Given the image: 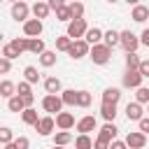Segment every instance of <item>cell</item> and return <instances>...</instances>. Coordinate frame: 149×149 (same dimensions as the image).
I'll list each match as a JSON object with an SVG mask.
<instances>
[{
  "label": "cell",
  "instance_id": "obj_1",
  "mask_svg": "<svg viewBox=\"0 0 149 149\" xmlns=\"http://www.w3.org/2000/svg\"><path fill=\"white\" fill-rule=\"evenodd\" d=\"M86 33H88L86 19H72V21L68 23V33H65V35H68L72 42H77V40H84Z\"/></svg>",
  "mask_w": 149,
  "mask_h": 149
},
{
  "label": "cell",
  "instance_id": "obj_2",
  "mask_svg": "<svg viewBox=\"0 0 149 149\" xmlns=\"http://www.w3.org/2000/svg\"><path fill=\"white\" fill-rule=\"evenodd\" d=\"M91 61L95 63V65H105V63H109V56H112V49L107 47V44H95V47H91Z\"/></svg>",
  "mask_w": 149,
  "mask_h": 149
},
{
  "label": "cell",
  "instance_id": "obj_3",
  "mask_svg": "<svg viewBox=\"0 0 149 149\" xmlns=\"http://www.w3.org/2000/svg\"><path fill=\"white\" fill-rule=\"evenodd\" d=\"M121 47H123L126 54H135L137 47H140V37L135 33H130V30H123L121 33Z\"/></svg>",
  "mask_w": 149,
  "mask_h": 149
},
{
  "label": "cell",
  "instance_id": "obj_4",
  "mask_svg": "<svg viewBox=\"0 0 149 149\" xmlns=\"http://www.w3.org/2000/svg\"><path fill=\"white\" fill-rule=\"evenodd\" d=\"M42 107H44V112H49V114H61V109H63V98L61 95H44L42 98Z\"/></svg>",
  "mask_w": 149,
  "mask_h": 149
},
{
  "label": "cell",
  "instance_id": "obj_5",
  "mask_svg": "<svg viewBox=\"0 0 149 149\" xmlns=\"http://www.w3.org/2000/svg\"><path fill=\"white\" fill-rule=\"evenodd\" d=\"M123 142L128 144V149H144V144H147V135L140 133V130H130V133L126 135Z\"/></svg>",
  "mask_w": 149,
  "mask_h": 149
},
{
  "label": "cell",
  "instance_id": "obj_6",
  "mask_svg": "<svg viewBox=\"0 0 149 149\" xmlns=\"http://www.w3.org/2000/svg\"><path fill=\"white\" fill-rule=\"evenodd\" d=\"M23 35H26L28 40H37V37L42 35V21H37V19H28V21L23 23Z\"/></svg>",
  "mask_w": 149,
  "mask_h": 149
},
{
  "label": "cell",
  "instance_id": "obj_7",
  "mask_svg": "<svg viewBox=\"0 0 149 149\" xmlns=\"http://www.w3.org/2000/svg\"><path fill=\"white\" fill-rule=\"evenodd\" d=\"M68 54H70V58H84V56L91 54V44L86 40H77V42H72V47H70Z\"/></svg>",
  "mask_w": 149,
  "mask_h": 149
},
{
  "label": "cell",
  "instance_id": "obj_8",
  "mask_svg": "<svg viewBox=\"0 0 149 149\" xmlns=\"http://www.w3.org/2000/svg\"><path fill=\"white\" fill-rule=\"evenodd\" d=\"M142 74H140V70H126V74H123V86L126 88H140L142 86Z\"/></svg>",
  "mask_w": 149,
  "mask_h": 149
},
{
  "label": "cell",
  "instance_id": "obj_9",
  "mask_svg": "<svg viewBox=\"0 0 149 149\" xmlns=\"http://www.w3.org/2000/svg\"><path fill=\"white\" fill-rule=\"evenodd\" d=\"M54 128H56V119H54V116H42V119L37 121V126H35V130H37L42 137L51 135V133H54Z\"/></svg>",
  "mask_w": 149,
  "mask_h": 149
},
{
  "label": "cell",
  "instance_id": "obj_10",
  "mask_svg": "<svg viewBox=\"0 0 149 149\" xmlns=\"http://www.w3.org/2000/svg\"><path fill=\"white\" fill-rule=\"evenodd\" d=\"M28 12H30V7H28L26 2H21V0L12 5V19H14V21L26 23V21H28Z\"/></svg>",
  "mask_w": 149,
  "mask_h": 149
},
{
  "label": "cell",
  "instance_id": "obj_11",
  "mask_svg": "<svg viewBox=\"0 0 149 149\" xmlns=\"http://www.w3.org/2000/svg\"><path fill=\"white\" fill-rule=\"evenodd\" d=\"M95 126H98V121H95V116H91V114H86V116H81V119L77 121L79 135H88L91 130H95Z\"/></svg>",
  "mask_w": 149,
  "mask_h": 149
},
{
  "label": "cell",
  "instance_id": "obj_12",
  "mask_svg": "<svg viewBox=\"0 0 149 149\" xmlns=\"http://www.w3.org/2000/svg\"><path fill=\"white\" fill-rule=\"evenodd\" d=\"M126 116H128V121H142L144 119V112H142V105L140 102H128L126 105Z\"/></svg>",
  "mask_w": 149,
  "mask_h": 149
},
{
  "label": "cell",
  "instance_id": "obj_13",
  "mask_svg": "<svg viewBox=\"0 0 149 149\" xmlns=\"http://www.w3.org/2000/svg\"><path fill=\"white\" fill-rule=\"evenodd\" d=\"M116 133H119V128L114 126V123H105L102 128H100V133H98V140H105V142H114L116 140Z\"/></svg>",
  "mask_w": 149,
  "mask_h": 149
},
{
  "label": "cell",
  "instance_id": "obj_14",
  "mask_svg": "<svg viewBox=\"0 0 149 149\" xmlns=\"http://www.w3.org/2000/svg\"><path fill=\"white\" fill-rule=\"evenodd\" d=\"M44 88H47V95H58L63 93V84L58 77H47L44 79Z\"/></svg>",
  "mask_w": 149,
  "mask_h": 149
},
{
  "label": "cell",
  "instance_id": "obj_15",
  "mask_svg": "<svg viewBox=\"0 0 149 149\" xmlns=\"http://www.w3.org/2000/svg\"><path fill=\"white\" fill-rule=\"evenodd\" d=\"M56 126H58L61 130H70V128L77 126V123H74V116H72L70 112H61V114H56Z\"/></svg>",
  "mask_w": 149,
  "mask_h": 149
},
{
  "label": "cell",
  "instance_id": "obj_16",
  "mask_svg": "<svg viewBox=\"0 0 149 149\" xmlns=\"http://www.w3.org/2000/svg\"><path fill=\"white\" fill-rule=\"evenodd\" d=\"M119 100H121V88H116V86H109V88H105V91H102V102L116 105Z\"/></svg>",
  "mask_w": 149,
  "mask_h": 149
},
{
  "label": "cell",
  "instance_id": "obj_17",
  "mask_svg": "<svg viewBox=\"0 0 149 149\" xmlns=\"http://www.w3.org/2000/svg\"><path fill=\"white\" fill-rule=\"evenodd\" d=\"M130 19H133L135 23H144V21L149 19V7H144V5H135L133 12H130Z\"/></svg>",
  "mask_w": 149,
  "mask_h": 149
},
{
  "label": "cell",
  "instance_id": "obj_18",
  "mask_svg": "<svg viewBox=\"0 0 149 149\" xmlns=\"http://www.w3.org/2000/svg\"><path fill=\"white\" fill-rule=\"evenodd\" d=\"M100 116H102L107 123H114V119H116V105L102 102V105H100Z\"/></svg>",
  "mask_w": 149,
  "mask_h": 149
},
{
  "label": "cell",
  "instance_id": "obj_19",
  "mask_svg": "<svg viewBox=\"0 0 149 149\" xmlns=\"http://www.w3.org/2000/svg\"><path fill=\"white\" fill-rule=\"evenodd\" d=\"M0 95L7 98V100H12V98L16 95V84L9 81V79H2V84H0Z\"/></svg>",
  "mask_w": 149,
  "mask_h": 149
},
{
  "label": "cell",
  "instance_id": "obj_20",
  "mask_svg": "<svg viewBox=\"0 0 149 149\" xmlns=\"http://www.w3.org/2000/svg\"><path fill=\"white\" fill-rule=\"evenodd\" d=\"M102 37H105V33H102L100 28H88V33H86V37H84V40H86L88 44H93V47H95V44H102Z\"/></svg>",
  "mask_w": 149,
  "mask_h": 149
},
{
  "label": "cell",
  "instance_id": "obj_21",
  "mask_svg": "<svg viewBox=\"0 0 149 149\" xmlns=\"http://www.w3.org/2000/svg\"><path fill=\"white\" fill-rule=\"evenodd\" d=\"M102 44H107L109 49H114L116 44H121V33L119 30H107L105 37H102Z\"/></svg>",
  "mask_w": 149,
  "mask_h": 149
},
{
  "label": "cell",
  "instance_id": "obj_22",
  "mask_svg": "<svg viewBox=\"0 0 149 149\" xmlns=\"http://www.w3.org/2000/svg\"><path fill=\"white\" fill-rule=\"evenodd\" d=\"M49 12H51V9H49V2H35V5H33V14H35V19H37V21L47 19V16H49Z\"/></svg>",
  "mask_w": 149,
  "mask_h": 149
},
{
  "label": "cell",
  "instance_id": "obj_23",
  "mask_svg": "<svg viewBox=\"0 0 149 149\" xmlns=\"http://www.w3.org/2000/svg\"><path fill=\"white\" fill-rule=\"evenodd\" d=\"M77 95H79V91H74V88H65V91L61 93V98H63V105H68V107H74V105H77Z\"/></svg>",
  "mask_w": 149,
  "mask_h": 149
},
{
  "label": "cell",
  "instance_id": "obj_24",
  "mask_svg": "<svg viewBox=\"0 0 149 149\" xmlns=\"http://www.w3.org/2000/svg\"><path fill=\"white\" fill-rule=\"evenodd\" d=\"M7 107H9V112H21V114H23V112H26V109H28V107H26V102H23V98H21V95H14V98H12V100H7Z\"/></svg>",
  "mask_w": 149,
  "mask_h": 149
},
{
  "label": "cell",
  "instance_id": "obj_25",
  "mask_svg": "<svg viewBox=\"0 0 149 149\" xmlns=\"http://www.w3.org/2000/svg\"><path fill=\"white\" fill-rule=\"evenodd\" d=\"M40 119H42V116H37V112H35L33 107H30V109H26V112L21 114V121H23V123H28V126H33V128L37 126V121H40Z\"/></svg>",
  "mask_w": 149,
  "mask_h": 149
},
{
  "label": "cell",
  "instance_id": "obj_26",
  "mask_svg": "<svg viewBox=\"0 0 149 149\" xmlns=\"http://www.w3.org/2000/svg\"><path fill=\"white\" fill-rule=\"evenodd\" d=\"M9 47L21 56L23 51H28V37H16V40H12V42H9Z\"/></svg>",
  "mask_w": 149,
  "mask_h": 149
},
{
  "label": "cell",
  "instance_id": "obj_27",
  "mask_svg": "<svg viewBox=\"0 0 149 149\" xmlns=\"http://www.w3.org/2000/svg\"><path fill=\"white\" fill-rule=\"evenodd\" d=\"M28 51L42 56V54L47 51V49H44V40H40V37H37V40H28Z\"/></svg>",
  "mask_w": 149,
  "mask_h": 149
},
{
  "label": "cell",
  "instance_id": "obj_28",
  "mask_svg": "<svg viewBox=\"0 0 149 149\" xmlns=\"http://www.w3.org/2000/svg\"><path fill=\"white\" fill-rule=\"evenodd\" d=\"M23 77H26V81H28V84H37V81H40V72H37V68H35V65H26Z\"/></svg>",
  "mask_w": 149,
  "mask_h": 149
},
{
  "label": "cell",
  "instance_id": "obj_29",
  "mask_svg": "<svg viewBox=\"0 0 149 149\" xmlns=\"http://www.w3.org/2000/svg\"><path fill=\"white\" fill-rule=\"evenodd\" d=\"M70 142H72V135H70L68 130H61V133L54 135V147H65V144H70Z\"/></svg>",
  "mask_w": 149,
  "mask_h": 149
},
{
  "label": "cell",
  "instance_id": "obj_30",
  "mask_svg": "<svg viewBox=\"0 0 149 149\" xmlns=\"http://www.w3.org/2000/svg\"><path fill=\"white\" fill-rule=\"evenodd\" d=\"M40 65L42 68H54L56 65V51H44L40 56Z\"/></svg>",
  "mask_w": 149,
  "mask_h": 149
},
{
  "label": "cell",
  "instance_id": "obj_31",
  "mask_svg": "<svg viewBox=\"0 0 149 149\" xmlns=\"http://www.w3.org/2000/svg\"><path fill=\"white\" fill-rule=\"evenodd\" d=\"M142 61L137 54H126V70H140Z\"/></svg>",
  "mask_w": 149,
  "mask_h": 149
},
{
  "label": "cell",
  "instance_id": "obj_32",
  "mask_svg": "<svg viewBox=\"0 0 149 149\" xmlns=\"http://www.w3.org/2000/svg\"><path fill=\"white\" fill-rule=\"evenodd\" d=\"M74 149H93V140L88 135H79L74 140Z\"/></svg>",
  "mask_w": 149,
  "mask_h": 149
},
{
  "label": "cell",
  "instance_id": "obj_33",
  "mask_svg": "<svg viewBox=\"0 0 149 149\" xmlns=\"http://www.w3.org/2000/svg\"><path fill=\"white\" fill-rule=\"evenodd\" d=\"M70 47H72V40H70L68 35L56 37V49H58V51H70Z\"/></svg>",
  "mask_w": 149,
  "mask_h": 149
},
{
  "label": "cell",
  "instance_id": "obj_34",
  "mask_svg": "<svg viewBox=\"0 0 149 149\" xmlns=\"http://www.w3.org/2000/svg\"><path fill=\"white\" fill-rule=\"evenodd\" d=\"M135 102H140V105H149V88L140 86V88L135 91Z\"/></svg>",
  "mask_w": 149,
  "mask_h": 149
},
{
  "label": "cell",
  "instance_id": "obj_35",
  "mask_svg": "<svg viewBox=\"0 0 149 149\" xmlns=\"http://www.w3.org/2000/svg\"><path fill=\"white\" fill-rule=\"evenodd\" d=\"M68 7H70L72 19H84V5H81V2H70Z\"/></svg>",
  "mask_w": 149,
  "mask_h": 149
},
{
  "label": "cell",
  "instance_id": "obj_36",
  "mask_svg": "<svg viewBox=\"0 0 149 149\" xmlns=\"http://www.w3.org/2000/svg\"><path fill=\"white\" fill-rule=\"evenodd\" d=\"M16 95H21V98H28V95H33V88H30V84H28V81H19V84H16Z\"/></svg>",
  "mask_w": 149,
  "mask_h": 149
},
{
  "label": "cell",
  "instance_id": "obj_37",
  "mask_svg": "<svg viewBox=\"0 0 149 149\" xmlns=\"http://www.w3.org/2000/svg\"><path fill=\"white\" fill-rule=\"evenodd\" d=\"M56 19H58V21H63V23H70V21H72L70 7H68V5H65V7H61V9L56 12Z\"/></svg>",
  "mask_w": 149,
  "mask_h": 149
},
{
  "label": "cell",
  "instance_id": "obj_38",
  "mask_svg": "<svg viewBox=\"0 0 149 149\" xmlns=\"http://www.w3.org/2000/svg\"><path fill=\"white\" fill-rule=\"evenodd\" d=\"M91 105V93L88 91H79L77 95V107H88Z\"/></svg>",
  "mask_w": 149,
  "mask_h": 149
},
{
  "label": "cell",
  "instance_id": "obj_39",
  "mask_svg": "<svg viewBox=\"0 0 149 149\" xmlns=\"http://www.w3.org/2000/svg\"><path fill=\"white\" fill-rule=\"evenodd\" d=\"M0 142H2L5 147L14 142V140H12V128H7V126H5V128H0Z\"/></svg>",
  "mask_w": 149,
  "mask_h": 149
},
{
  "label": "cell",
  "instance_id": "obj_40",
  "mask_svg": "<svg viewBox=\"0 0 149 149\" xmlns=\"http://www.w3.org/2000/svg\"><path fill=\"white\" fill-rule=\"evenodd\" d=\"M16 56H19V54H16V51H14L12 47H9V42H7V44L2 47V58H7V61H12V58H16Z\"/></svg>",
  "mask_w": 149,
  "mask_h": 149
},
{
  "label": "cell",
  "instance_id": "obj_41",
  "mask_svg": "<svg viewBox=\"0 0 149 149\" xmlns=\"http://www.w3.org/2000/svg\"><path fill=\"white\" fill-rule=\"evenodd\" d=\"M14 144H16V149H30V140H28V137H23V135H21V137H16V140H14Z\"/></svg>",
  "mask_w": 149,
  "mask_h": 149
},
{
  "label": "cell",
  "instance_id": "obj_42",
  "mask_svg": "<svg viewBox=\"0 0 149 149\" xmlns=\"http://www.w3.org/2000/svg\"><path fill=\"white\" fill-rule=\"evenodd\" d=\"M12 70V61H7V58H0V72L2 74H7Z\"/></svg>",
  "mask_w": 149,
  "mask_h": 149
},
{
  "label": "cell",
  "instance_id": "obj_43",
  "mask_svg": "<svg viewBox=\"0 0 149 149\" xmlns=\"http://www.w3.org/2000/svg\"><path fill=\"white\" fill-rule=\"evenodd\" d=\"M61 7H65V2H63V0H49V9H54V12H58Z\"/></svg>",
  "mask_w": 149,
  "mask_h": 149
},
{
  "label": "cell",
  "instance_id": "obj_44",
  "mask_svg": "<svg viewBox=\"0 0 149 149\" xmlns=\"http://www.w3.org/2000/svg\"><path fill=\"white\" fill-rule=\"evenodd\" d=\"M140 133H144V135L149 133V116H144V119L140 121Z\"/></svg>",
  "mask_w": 149,
  "mask_h": 149
},
{
  "label": "cell",
  "instance_id": "obj_45",
  "mask_svg": "<svg viewBox=\"0 0 149 149\" xmlns=\"http://www.w3.org/2000/svg\"><path fill=\"white\" fill-rule=\"evenodd\" d=\"M140 44L149 47V28H144V30H142V35H140Z\"/></svg>",
  "mask_w": 149,
  "mask_h": 149
},
{
  "label": "cell",
  "instance_id": "obj_46",
  "mask_svg": "<svg viewBox=\"0 0 149 149\" xmlns=\"http://www.w3.org/2000/svg\"><path fill=\"white\" fill-rule=\"evenodd\" d=\"M140 74H142V77H149V61H142V65H140Z\"/></svg>",
  "mask_w": 149,
  "mask_h": 149
},
{
  "label": "cell",
  "instance_id": "obj_47",
  "mask_svg": "<svg viewBox=\"0 0 149 149\" xmlns=\"http://www.w3.org/2000/svg\"><path fill=\"white\" fill-rule=\"evenodd\" d=\"M93 149H109V142H105V140H95V142H93Z\"/></svg>",
  "mask_w": 149,
  "mask_h": 149
},
{
  "label": "cell",
  "instance_id": "obj_48",
  "mask_svg": "<svg viewBox=\"0 0 149 149\" xmlns=\"http://www.w3.org/2000/svg\"><path fill=\"white\" fill-rule=\"evenodd\" d=\"M109 149H128V144H126V142H121V140H114V142L109 144Z\"/></svg>",
  "mask_w": 149,
  "mask_h": 149
},
{
  "label": "cell",
  "instance_id": "obj_49",
  "mask_svg": "<svg viewBox=\"0 0 149 149\" xmlns=\"http://www.w3.org/2000/svg\"><path fill=\"white\" fill-rule=\"evenodd\" d=\"M5 149H16V144H14V142H12V144H7V147H5Z\"/></svg>",
  "mask_w": 149,
  "mask_h": 149
},
{
  "label": "cell",
  "instance_id": "obj_50",
  "mask_svg": "<svg viewBox=\"0 0 149 149\" xmlns=\"http://www.w3.org/2000/svg\"><path fill=\"white\" fill-rule=\"evenodd\" d=\"M51 149H65V147H51Z\"/></svg>",
  "mask_w": 149,
  "mask_h": 149
}]
</instances>
